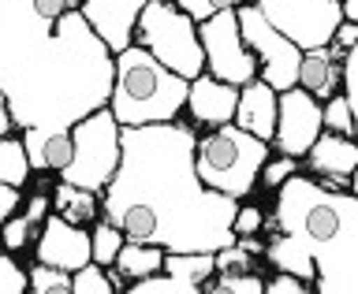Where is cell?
I'll use <instances>...</instances> for the list:
<instances>
[{"label":"cell","instance_id":"cell-1","mask_svg":"<svg viewBox=\"0 0 358 294\" xmlns=\"http://www.w3.org/2000/svg\"><path fill=\"white\" fill-rule=\"evenodd\" d=\"M194 142L190 123H150V127H120V168L101 190V216H112L127 201H145L161 231L157 246L164 250H209L235 242L231 220L239 201L201 186L194 172Z\"/></svg>","mask_w":358,"mask_h":294},{"label":"cell","instance_id":"cell-2","mask_svg":"<svg viewBox=\"0 0 358 294\" xmlns=\"http://www.w3.org/2000/svg\"><path fill=\"white\" fill-rule=\"evenodd\" d=\"M190 82L183 75L168 71L153 52L142 45H127L116 52V75H112L108 112L120 127H150V123H172L187 108Z\"/></svg>","mask_w":358,"mask_h":294},{"label":"cell","instance_id":"cell-3","mask_svg":"<svg viewBox=\"0 0 358 294\" xmlns=\"http://www.w3.org/2000/svg\"><path fill=\"white\" fill-rule=\"evenodd\" d=\"M273 156V145L254 138L250 131L224 123L206 134H198L194 142V172L201 186L217 190L228 198H250L262 179V164Z\"/></svg>","mask_w":358,"mask_h":294},{"label":"cell","instance_id":"cell-4","mask_svg":"<svg viewBox=\"0 0 358 294\" xmlns=\"http://www.w3.org/2000/svg\"><path fill=\"white\" fill-rule=\"evenodd\" d=\"M134 45L153 52L168 71L183 75L187 82L206 75V52H201L198 22L179 11L172 0H145L134 19Z\"/></svg>","mask_w":358,"mask_h":294},{"label":"cell","instance_id":"cell-5","mask_svg":"<svg viewBox=\"0 0 358 294\" xmlns=\"http://www.w3.org/2000/svg\"><path fill=\"white\" fill-rule=\"evenodd\" d=\"M71 142H75V156L60 172V179L101 194L120 168V123L108 112V105L78 119L71 127Z\"/></svg>","mask_w":358,"mask_h":294},{"label":"cell","instance_id":"cell-6","mask_svg":"<svg viewBox=\"0 0 358 294\" xmlns=\"http://www.w3.org/2000/svg\"><path fill=\"white\" fill-rule=\"evenodd\" d=\"M235 15H239V34H243L246 49H250L254 60H257V78L268 82L276 94L291 89L299 82L302 49L295 41H287L284 34L262 15V8H257L254 0H243V4L235 8Z\"/></svg>","mask_w":358,"mask_h":294},{"label":"cell","instance_id":"cell-7","mask_svg":"<svg viewBox=\"0 0 358 294\" xmlns=\"http://www.w3.org/2000/svg\"><path fill=\"white\" fill-rule=\"evenodd\" d=\"M262 8V15L284 34L287 41H295L302 52L321 49L336 38L343 22V4L340 0H254Z\"/></svg>","mask_w":358,"mask_h":294},{"label":"cell","instance_id":"cell-8","mask_svg":"<svg viewBox=\"0 0 358 294\" xmlns=\"http://www.w3.org/2000/svg\"><path fill=\"white\" fill-rule=\"evenodd\" d=\"M198 38H201V52H206V71L213 78H220L228 86H246L257 78V60L239 34L235 8L217 11L206 22H198Z\"/></svg>","mask_w":358,"mask_h":294},{"label":"cell","instance_id":"cell-9","mask_svg":"<svg viewBox=\"0 0 358 294\" xmlns=\"http://www.w3.org/2000/svg\"><path fill=\"white\" fill-rule=\"evenodd\" d=\"M324 131L321 123V101L306 94L302 86H291L276 101V134H273V153L280 156H306V149L317 142Z\"/></svg>","mask_w":358,"mask_h":294},{"label":"cell","instance_id":"cell-10","mask_svg":"<svg viewBox=\"0 0 358 294\" xmlns=\"http://www.w3.org/2000/svg\"><path fill=\"white\" fill-rule=\"evenodd\" d=\"M34 261L56 265L64 272H75V268L90 265V228L64 220L60 212H49L38 239H34Z\"/></svg>","mask_w":358,"mask_h":294},{"label":"cell","instance_id":"cell-11","mask_svg":"<svg viewBox=\"0 0 358 294\" xmlns=\"http://www.w3.org/2000/svg\"><path fill=\"white\" fill-rule=\"evenodd\" d=\"M302 168L310 175H317L321 186L351 190V175L358 172V138H343V134L321 131L317 142L302 156Z\"/></svg>","mask_w":358,"mask_h":294},{"label":"cell","instance_id":"cell-12","mask_svg":"<svg viewBox=\"0 0 358 294\" xmlns=\"http://www.w3.org/2000/svg\"><path fill=\"white\" fill-rule=\"evenodd\" d=\"M239 89L243 86H228L220 78H213L209 71L190 78V89H187V116L194 127H224V123L235 119V105H239Z\"/></svg>","mask_w":358,"mask_h":294},{"label":"cell","instance_id":"cell-13","mask_svg":"<svg viewBox=\"0 0 358 294\" xmlns=\"http://www.w3.org/2000/svg\"><path fill=\"white\" fill-rule=\"evenodd\" d=\"M276 101L280 94L268 82L262 78H254V82H246L239 89V105H235V127L250 131L254 138H262L273 145V134H276Z\"/></svg>","mask_w":358,"mask_h":294},{"label":"cell","instance_id":"cell-14","mask_svg":"<svg viewBox=\"0 0 358 294\" xmlns=\"http://www.w3.org/2000/svg\"><path fill=\"white\" fill-rule=\"evenodd\" d=\"M306 94H313L324 105L332 94H340L343 89V60L336 56L329 45H321V49H306L299 60V82Z\"/></svg>","mask_w":358,"mask_h":294},{"label":"cell","instance_id":"cell-15","mask_svg":"<svg viewBox=\"0 0 358 294\" xmlns=\"http://www.w3.org/2000/svg\"><path fill=\"white\" fill-rule=\"evenodd\" d=\"M161 268H164V246H157V242H131L127 239L120 246L116 261L108 265V276H112V284H116V294H123L127 284L161 272Z\"/></svg>","mask_w":358,"mask_h":294},{"label":"cell","instance_id":"cell-16","mask_svg":"<svg viewBox=\"0 0 358 294\" xmlns=\"http://www.w3.org/2000/svg\"><path fill=\"white\" fill-rule=\"evenodd\" d=\"M52 212H60L64 220L71 223H83V228H90L97 216H101V194H94V190L86 186H75V183H56L52 190Z\"/></svg>","mask_w":358,"mask_h":294},{"label":"cell","instance_id":"cell-17","mask_svg":"<svg viewBox=\"0 0 358 294\" xmlns=\"http://www.w3.org/2000/svg\"><path fill=\"white\" fill-rule=\"evenodd\" d=\"M164 272L201 287L206 279L217 276V265H213L209 250H164Z\"/></svg>","mask_w":358,"mask_h":294},{"label":"cell","instance_id":"cell-18","mask_svg":"<svg viewBox=\"0 0 358 294\" xmlns=\"http://www.w3.org/2000/svg\"><path fill=\"white\" fill-rule=\"evenodd\" d=\"M30 156H27V145H22V138H15V134H4L0 138V183L8 186H27L30 179Z\"/></svg>","mask_w":358,"mask_h":294},{"label":"cell","instance_id":"cell-19","mask_svg":"<svg viewBox=\"0 0 358 294\" xmlns=\"http://www.w3.org/2000/svg\"><path fill=\"white\" fill-rule=\"evenodd\" d=\"M127 242V235H123L116 223H108L105 216H97L94 223H90V261H97V265H112L116 261V253H120V246Z\"/></svg>","mask_w":358,"mask_h":294},{"label":"cell","instance_id":"cell-20","mask_svg":"<svg viewBox=\"0 0 358 294\" xmlns=\"http://www.w3.org/2000/svg\"><path fill=\"white\" fill-rule=\"evenodd\" d=\"M201 294H265L262 272H217V279H206Z\"/></svg>","mask_w":358,"mask_h":294},{"label":"cell","instance_id":"cell-21","mask_svg":"<svg viewBox=\"0 0 358 294\" xmlns=\"http://www.w3.org/2000/svg\"><path fill=\"white\" fill-rule=\"evenodd\" d=\"M321 123H324V131L343 134V138H355V112H351V101H347L343 89H340V94H332L321 105Z\"/></svg>","mask_w":358,"mask_h":294},{"label":"cell","instance_id":"cell-22","mask_svg":"<svg viewBox=\"0 0 358 294\" xmlns=\"http://www.w3.org/2000/svg\"><path fill=\"white\" fill-rule=\"evenodd\" d=\"M27 279L34 294H71V272H64L56 265L34 261V268H27Z\"/></svg>","mask_w":358,"mask_h":294},{"label":"cell","instance_id":"cell-23","mask_svg":"<svg viewBox=\"0 0 358 294\" xmlns=\"http://www.w3.org/2000/svg\"><path fill=\"white\" fill-rule=\"evenodd\" d=\"M71 294H116V284H112L105 265L90 261L71 272Z\"/></svg>","mask_w":358,"mask_h":294},{"label":"cell","instance_id":"cell-24","mask_svg":"<svg viewBox=\"0 0 358 294\" xmlns=\"http://www.w3.org/2000/svg\"><path fill=\"white\" fill-rule=\"evenodd\" d=\"M38 231L41 228H34L27 220V212H15V216L4 220V228H0V246H4L8 253H19L30 246V239H38Z\"/></svg>","mask_w":358,"mask_h":294},{"label":"cell","instance_id":"cell-25","mask_svg":"<svg viewBox=\"0 0 358 294\" xmlns=\"http://www.w3.org/2000/svg\"><path fill=\"white\" fill-rule=\"evenodd\" d=\"M299 168H302L299 156H280V153H273V156L262 164V179H257V183H262L265 190H280L291 175H299Z\"/></svg>","mask_w":358,"mask_h":294},{"label":"cell","instance_id":"cell-26","mask_svg":"<svg viewBox=\"0 0 358 294\" xmlns=\"http://www.w3.org/2000/svg\"><path fill=\"white\" fill-rule=\"evenodd\" d=\"M213 265H217V272H262V268L254 265V253L246 250L243 242L220 246V250L213 253Z\"/></svg>","mask_w":358,"mask_h":294},{"label":"cell","instance_id":"cell-27","mask_svg":"<svg viewBox=\"0 0 358 294\" xmlns=\"http://www.w3.org/2000/svg\"><path fill=\"white\" fill-rule=\"evenodd\" d=\"M22 291H30L27 268H19L15 257L0 246V294H22Z\"/></svg>","mask_w":358,"mask_h":294},{"label":"cell","instance_id":"cell-28","mask_svg":"<svg viewBox=\"0 0 358 294\" xmlns=\"http://www.w3.org/2000/svg\"><path fill=\"white\" fill-rule=\"evenodd\" d=\"M310 291H313V284H306V279H299L291 272H280V268H276V276L265 279V294H310Z\"/></svg>","mask_w":358,"mask_h":294},{"label":"cell","instance_id":"cell-29","mask_svg":"<svg viewBox=\"0 0 358 294\" xmlns=\"http://www.w3.org/2000/svg\"><path fill=\"white\" fill-rule=\"evenodd\" d=\"M262 223H265V212L257 205H239L235 209V220H231V231H235V239H239V235H257Z\"/></svg>","mask_w":358,"mask_h":294},{"label":"cell","instance_id":"cell-30","mask_svg":"<svg viewBox=\"0 0 358 294\" xmlns=\"http://www.w3.org/2000/svg\"><path fill=\"white\" fill-rule=\"evenodd\" d=\"M30 4L38 11V19H45V22H60L67 11H78L75 0H30Z\"/></svg>","mask_w":358,"mask_h":294},{"label":"cell","instance_id":"cell-31","mask_svg":"<svg viewBox=\"0 0 358 294\" xmlns=\"http://www.w3.org/2000/svg\"><path fill=\"white\" fill-rule=\"evenodd\" d=\"M22 205V186H8L0 183V228H4V220H11Z\"/></svg>","mask_w":358,"mask_h":294},{"label":"cell","instance_id":"cell-32","mask_svg":"<svg viewBox=\"0 0 358 294\" xmlns=\"http://www.w3.org/2000/svg\"><path fill=\"white\" fill-rule=\"evenodd\" d=\"M172 4L179 11H187L194 22H206L209 15H217V11H213V0H172Z\"/></svg>","mask_w":358,"mask_h":294},{"label":"cell","instance_id":"cell-33","mask_svg":"<svg viewBox=\"0 0 358 294\" xmlns=\"http://www.w3.org/2000/svg\"><path fill=\"white\" fill-rule=\"evenodd\" d=\"M332 45H336L340 52H351L355 45H358V22L343 19V22H340V30H336V38H332Z\"/></svg>","mask_w":358,"mask_h":294},{"label":"cell","instance_id":"cell-34","mask_svg":"<svg viewBox=\"0 0 358 294\" xmlns=\"http://www.w3.org/2000/svg\"><path fill=\"white\" fill-rule=\"evenodd\" d=\"M11 131H15V116H11V105H8L4 89H0V138L11 134Z\"/></svg>","mask_w":358,"mask_h":294},{"label":"cell","instance_id":"cell-35","mask_svg":"<svg viewBox=\"0 0 358 294\" xmlns=\"http://www.w3.org/2000/svg\"><path fill=\"white\" fill-rule=\"evenodd\" d=\"M340 4H343V19L358 22V0H340Z\"/></svg>","mask_w":358,"mask_h":294},{"label":"cell","instance_id":"cell-36","mask_svg":"<svg viewBox=\"0 0 358 294\" xmlns=\"http://www.w3.org/2000/svg\"><path fill=\"white\" fill-rule=\"evenodd\" d=\"M351 190H355V194H358V172L351 175Z\"/></svg>","mask_w":358,"mask_h":294}]
</instances>
